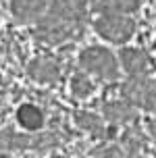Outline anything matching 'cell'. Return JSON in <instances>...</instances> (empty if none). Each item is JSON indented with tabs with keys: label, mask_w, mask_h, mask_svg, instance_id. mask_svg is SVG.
Returning a JSON list of instances; mask_svg holds the SVG:
<instances>
[{
	"label": "cell",
	"mask_w": 156,
	"mask_h": 158,
	"mask_svg": "<svg viewBox=\"0 0 156 158\" xmlns=\"http://www.w3.org/2000/svg\"><path fill=\"white\" fill-rule=\"evenodd\" d=\"M125 102H129L135 108L156 112V83L148 77H129L121 85Z\"/></svg>",
	"instance_id": "obj_1"
},
{
	"label": "cell",
	"mask_w": 156,
	"mask_h": 158,
	"mask_svg": "<svg viewBox=\"0 0 156 158\" xmlns=\"http://www.w3.org/2000/svg\"><path fill=\"white\" fill-rule=\"evenodd\" d=\"M81 67L86 71H92L96 73L98 77L102 79H108V81H115L119 77V63L115 54L106 50V48H100V46H92L83 50L81 54Z\"/></svg>",
	"instance_id": "obj_2"
},
{
	"label": "cell",
	"mask_w": 156,
	"mask_h": 158,
	"mask_svg": "<svg viewBox=\"0 0 156 158\" xmlns=\"http://www.w3.org/2000/svg\"><path fill=\"white\" fill-rule=\"evenodd\" d=\"M96 31L108 42L125 44L131 40L133 31H135V23H133V19L125 15H102L96 21Z\"/></svg>",
	"instance_id": "obj_3"
},
{
	"label": "cell",
	"mask_w": 156,
	"mask_h": 158,
	"mask_svg": "<svg viewBox=\"0 0 156 158\" xmlns=\"http://www.w3.org/2000/svg\"><path fill=\"white\" fill-rule=\"evenodd\" d=\"M121 64L131 77H146L150 73V56L137 48H123L121 50Z\"/></svg>",
	"instance_id": "obj_4"
},
{
	"label": "cell",
	"mask_w": 156,
	"mask_h": 158,
	"mask_svg": "<svg viewBox=\"0 0 156 158\" xmlns=\"http://www.w3.org/2000/svg\"><path fill=\"white\" fill-rule=\"evenodd\" d=\"M104 118L110 121L112 125H127L137 118V110L125 100H115L104 104Z\"/></svg>",
	"instance_id": "obj_5"
},
{
	"label": "cell",
	"mask_w": 156,
	"mask_h": 158,
	"mask_svg": "<svg viewBox=\"0 0 156 158\" xmlns=\"http://www.w3.org/2000/svg\"><path fill=\"white\" fill-rule=\"evenodd\" d=\"M96 8L104 15H127L140 8V0H98Z\"/></svg>",
	"instance_id": "obj_6"
},
{
	"label": "cell",
	"mask_w": 156,
	"mask_h": 158,
	"mask_svg": "<svg viewBox=\"0 0 156 158\" xmlns=\"http://www.w3.org/2000/svg\"><path fill=\"white\" fill-rule=\"evenodd\" d=\"M77 123L86 131H92L94 135H104V123H102V118L92 114V112H77Z\"/></svg>",
	"instance_id": "obj_7"
},
{
	"label": "cell",
	"mask_w": 156,
	"mask_h": 158,
	"mask_svg": "<svg viewBox=\"0 0 156 158\" xmlns=\"http://www.w3.org/2000/svg\"><path fill=\"white\" fill-rule=\"evenodd\" d=\"M56 8L61 10L62 15L71 17V19H75L83 13V8H86V0H54Z\"/></svg>",
	"instance_id": "obj_8"
},
{
	"label": "cell",
	"mask_w": 156,
	"mask_h": 158,
	"mask_svg": "<svg viewBox=\"0 0 156 158\" xmlns=\"http://www.w3.org/2000/svg\"><path fill=\"white\" fill-rule=\"evenodd\" d=\"M144 135L137 131V129H131V131H127L123 135V146H125V152H129V154H137L141 146H144Z\"/></svg>",
	"instance_id": "obj_9"
},
{
	"label": "cell",
	"mask_w": 156,
	"mask_h": 158,
	"mask_svg": "<svg viewBox=\"0 0 156 158\" xmlns=\"http://www.w3.org/2000/svg\"><path fill=\"white\" fill-rule=\"evenodd\" d=\"M19 117H21V123H23L25 127H31V129H36V127L42 125V114H40V110L31 108V106H25V108H21Z\"/></svg>",
	"instance_id": "obj_10"
},
{
	"label": "cell",
	"mask_w": 156,
	"mask_h": 158,
	"mask_svg": "<svg viewBox=\"0 0 156 158\" xmlns=\"http://www.w3.org/2000/svg\"><path fill=\"white\" fill-rule=\"evenodd\" d=\"M73 92L79 98H86V96H90L94 92V83L86 77H75L73 79Z\"/></svg>",
	"instance_id": "obj_11"
},
{
	"label": "cell",
	"mask_w": 156,
	"mask_h": 158,
	"mask_svg": "<svg viewBox=\"0 0 156 158\" xmlns=\"http://www.w3.org/2000/svg\"><path fill=\"white\" fill-rule=\"evenodd\" d=\"M31 73L40 79H54L56 77V69L50 63H36L33 69H31Z\"/></svg>",
	"instance_id": "obj_12"
},
{
	"label": "cell",
	"mask_w": 156,
	"mask_h": 158,
	"mask_svg": "<svg viewBox=\"0 0 156 158\" xmlns=\"http://www.w3.org/2000/svg\"><path fill=\"white\" fill-rule=\"evenodd\" d=\"M38 6H40V0H21V2H19V8H21V13L36 10Z\"/></svg>",
	"instance_id": "obj_13"
},
{
	"label": "cell",
	"mask_w": 156,
	"mask_h": 158,
	"mask_svg": "<svg viewBox=\"0 0 156 158\" xmlns=\"http://www.w3.org/2000/svg\"><path fill=\"white\" fill-rule=\"evenodd\" d=\"M148 133L156 139V118H150L148 121Z\"/></svg>",
	"instance_id": "obj_14"
},
{
	"label": "cell",
	"mask_w": 156,
	"mask_h": 158,
	"mask_svg": "<svg viewBox=\"0 0 156 158\" xmlns=\"http://www.w3.org/2000/svg\"><path fill=\"white\" fill-rule=\"evenodd\" d=\"M127 158H141L140 154H127Z\"/></svg>",
	"instance_id": "obj_15"
},
{
	"label": "cell",
	"mask_w": 156,
	"mask_h": 158,
	"mask_svg": "<svg viewBox=\"0 0 156 158\" xmlns=\"http://www.w3.org/2000/svg\"><path fill=\"white\" fill-rule=\"evenodd\" d=\"M154 46H156V44H154Z\"/></svg>",
	"instance_id": "obj_16"
}]
</instances>
